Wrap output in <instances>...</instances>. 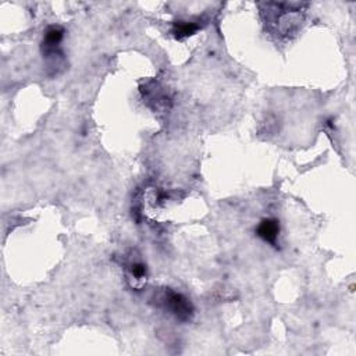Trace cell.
I'll return each mask as SVG.
<instances>
[{"instance_id": "obj_1", "label": "cell", "mask_w": 356, "mask_h": 356, "mask_svg": "<svg viewBox=\"0 0 356 356\" xmlns=\"http://www.w3.org/2000/svg\"><path fill=\"white\" fill-rule=\"evenodd\" d=\"M308 5L301 3H270L266 5V24L269 26L273 34L280 38H290L297 35L304 23L302 8Z\"/></svg>"}, {"instance_id": "obj_2", "label": "cell", "mask_w": 356, "mask_h": 356, "mask_svg": "<svg viewBox=\"0 0 356 356\" xmlns=\"http://www.w3.org/2000/svg\"><path fill=\"white\" fill-rule=\"evenodd\" d=\"M157 305L171 313L177 320L190 322L194 316V306L183 294L166 288L156 297Z\"/></svg>"}, {"instance_id": "obj_3", "label": "cell", "mask_w": 356, "mask_h": 356, "mask_svg": "<svg viewBox=\"0 0 356 356\" xmlns=\"http://www.w3.org/2000/svg\"><path fill=\"white\" fill-rule=\"evenodd\" d=\"M64 37V30L59 26H52L46 30L42 41L43 57L48 60L49 67H60L63 61V53L60 50V43Z\"/></svg>"}, {"instance_id": "obj_4", "label": "cell", "mask_w": 356, "mask_h": 356, "mask_svg": "<svg viewBox=\"0 0 356 356\" xmlns=\"http://www.w3.org/2000/svg\"><path fill=\"white\" fill-rule=\"evenodd\" d=\"M256 235L264 242L273 246L277 245V239L280 235V223L276 219H264L256 227Z\"/></svg>"}, {"instance_id": "obj_5", "label": "cell", "mask_w": 356, "mask_h": 356, "mask_svg": "<svg viewBox=\"0 0 356 356\" xmlns=\"http://www.w3.org/2000/svg\"><path fill=\"white\" fill-rule=\"evenodd\" d=\"M199 30V26L197 23H187V21H180L175 23L174 28H172V34L177 39H184L188 38L194 34H197V31Z\"/></svg>"}, {"instance_id": "obj_6", "label": "cell", "mask_w": 356, "mask_h": 356, "mask_svg": "<svg viewBox=\"0 0 356 356\" xmlns=\"http://www.w3.org/2000/svg\"><path fill=\"white\" fill-rule=\"evenodd\" d=\"M130 272H131V276L135 279V280H144L146 277V266L142 263V261H134L130 264Z\"/></svg>"}]
</instances>
